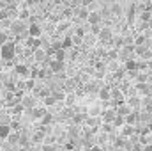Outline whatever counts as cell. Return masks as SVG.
<instances>
[{
    "instance_id": "cell-12",
    "label": "cell",
    "mask_w": 152,
    "mask_h": 151,
    "mask_svg": "<svg viewBox=\"0 0 152 151\" xmlns=\"http://www.w3.org/2000/svg\"><path fill=\"white\" fill-rule=\"evenodd\" d=\"M99 98L104 100V101H106V100H112V93H110V89H101V91H99Z\"/></svg>"
},
{
    "instance_id": "cell-8",
    "label": "cell",
    "mask_w": 152,
    "mask_h": 151,
    "mask_svg": "<svg viewBox=\"0 0 152 151\" xmlns=\"http://www.w3.org/2000/svg\"><path fill=\"white\" fill-rule=\"evenodd\" d=\"M124 119H126V123H127V124H133V123H136V121L140 119V115H138V112H131L129 115H126Z\"/></svg>"
},
{
    "instance_id": "cell-6",
    "label": "cell",
    "mask_w": 152,
    "mask_h": 151,
    "mask_svg": "<svg viewBox=\"0 0 152 151\" xmlns=\"http://www.w3.org/2000/svg\"><path fill=\"white\" fill-rule=\"evenodd\" d=\"M112 98H113V100L117 101V103H118V105H122V101H124L122 91H118V89H113V91H112Z\"/></svg>"
},
{
    "instance_id": "cell-26",
    "label": "cell",
    "mask_w": 152,
    "mask_h": 151,
    "mask_svg": "<svg viewBox=\"0 0 152 151\" xmlns=\"http://www.w3.org/2000/svg\"><path fill=\"white\" fill-rule=\"evenodd\" d=\"M142 20H143V21H151V20H152L151 13H143V14H142Z\"/></svg>"
},
{
    "instance_id": "cell-13",
    "label": "cell",
    "mask_w": 152,
    "mask_h": 151,
    "mask_svg": "<svg viewBox=\"0 0 152 151\" xmlns=\"http://www.w3.org/2000/svg\"><path fill=\"white\" fill-rule=\"evenodd\" d=\"M53 53H55V61H64V55H66L64 48H57V50H53Z\"/></svg>"
},
{
    "instance_id": "cell-3",
    "label": "cell",
    "mask_w": 152,
    "mask_h": 151,
    "mask_svg": "<svg viewBox=\"0 0 152 151\" xmlns=\"http://www.w3.org/2000/svg\"><path fill=\"white\" fill-rule=\"evenodd\" d=\"M30 38H41V34H42V29L39 27L37 23H32L30 27H28V32H27Z\"/></svg>"
},
{
    "instance_id": "cell-11",
    "label": "cell",
    "mask_w": 152,
    "mask_h": 151,
    "mask_svg": "<svg viewBox=\"0 0 152 151\" xmlns=\"http://www.w3.org/2000/svg\"><path fill=\"white\" fill-rule=\"evenodd\" d=\"M7 141H9V144H12V146L20 144V133H9Z\"/></svg>"
},
{
    "instance_id": "cell-30",
    "label": "cell",
    "mask_w": 152,
    "mask_h": 151,
    "mask_svg": "<svg viewBox=\"0 0 152 151\" xmlns=\"http://www.w3.org/2000/svg\"><path fill=\"white\" fill-rule=\"evenodd\" d=\"M32 85H34V82H32V80H28V82H27V87H28V89H32Z\"/></svg>"
},
{
    "instance_id": "cell-1",
    "label": "cell",
    "mask_w": 152,
    "mask_h": 151,
    "mask_svg": "<svg viewBox=\"0 0 152 151\" xmlns=\"http://www.w3.org/2000/svg\"><path fill=\"white\" fill-rule=\"evenodd\" d=\"M14 52H16V48H14L12 43H4V44L0 46V57H2L4 61H11V59L14 57Z\"/></svg>"
},
{
    "instance_id": "cell-9",
    "label": "cell",
    "mask_w": 152,
    "mask_h": 151,
    "mask_svg": "<svg viewBox=\"0 0 152 151\" xmlns=\"http://www.w3.org/2000/svg\"><path fill=\"white\" fill-rule=\"evenodd\" d=\"M62 68H64V61H53V62H51V70H53L55 73H60Z\"/></svg>"
},
{
    "instance_id": "cell-28",
    "label": "cell",
    "mask_w": 152,
    "mask_h": 151,
    "mask_svg": "<svg viewBox=\"0 0 152 151\" xmlns=\"http://www.w3.org/2000/svg\"><path fill=\"white\" fill-rule=\"evenodd\" d=\"M145 80H147V75H143V73H142V75H138V82H140V84H142V82H145Z\"/></svg>"
},
{
    "instance_id": "cell-35",
    "label": "cell",
    "mask_w": 152,
    "mask_h": 151,
    "mask_svg": "<svg viewBox=\"0 0 152 151\" xmlns=\"http://www.w3.org/2000/svg\"><path fill=\"white\" fill-rule=\"evenodd\" d=\"M149 132H152V124H149Z\"/></svg>"
},
{
    "instance_id": "cell-36",
    "label": "cell",
    "mask_w": 152,
    "mask_h": 151,
    "mask_svg": "<svg viewBox=\"0 0 152 151\" xmlns=\"http://www.w3.org/2000/svg\"><path fill=\"white\" fill-rule=\"evenodd\" d=\"M151 30H152V20H151Z\"/></svg>"
},
{
    "instance_id": "cell-27",
    "label": "cell",
    "mask_w": 152,
    "mask_h": 151,
    "mask_svg": "<svg viewBox=\"0 0 152 151\" xmlns=\"http://www.w3.org/2000/svg\"><path fill=\"white\" fill-rule=\"evenodd\" d=\"M134 43H136V44H143V43H145V38H143V36H140V38H136Z\"/></svg>"
},
{
    "instance_id": "cell-21",
    "label": "cell",
    "mask_w": 152,
    "mask_h": 151,
    "mask_svg": "<svg viewBox=\"0 0 152 151\" xmlns=\"http://www.w3.org/2000/svg\"><path fill=\"white\" fill-rule=\"evenodd\" d=\"M4 43H7V34H5V32L0 29V46H2Z\"/></svg>"
},
{
    "instance_id": "cell-2",
    "label": "cell",
    "mask_w": 152,
    "mask_h": 151,
    "mask_svg": "<svg viewBox=\"0 0 152 151\" xmlns=\"http://www.w3.org/2000/svg\"><path fill=\"white\" fill-rule=\"evenodd\" d=\"M11 30L14 34H23V32H28V27H27V23L23 20H14L11 23Z\"/></svg>"
},
{
    "instance_id": "cell-22",
    "label": "cell",
    "mask_w": 152,
    "mask_h": 151,
    "mask_svg": "<svg viewBox=\"0 0 152 151\" xmlns=\"http://www.w3.org/2000/svg\"><path fill=\"white\" fill-rule=\"evenodd\" d=\"M112 13H115V14H120V13H122V7H120L118 4H113V5H112Z\"/></svg>"
},
{
    "instance_id": "cell-7",
    "label": "cell",
    "mask_w": 152,
    "mask_h": 151,
    "mask_svg": "<svg viewBox=\"0 0 152 151\" xmlns=\"http://www.w3.org/2000/svg\"><path fill=\"white\" fill-rule=\"evenodd\" d=\"M11 133V126L7 124H0V139H7Z\"/></svg>"
},
{
    "instance_id": "cell-33",
    "label": "cell",
    "mask_w": 152,
    "mask_h": 151,
    "mask_svg": "<svg viewBox=\"0 0 152 151\" xmlns=\"http://www.w3.org/2000/svg\"><path fill=\"white\" fill-rule=\"evenodd\" d=\"M90 2H92V0H85V5H87V4H90Z\"/></svg>"
},
{
    "instance_id": "cell-18",
    "label": "cell",
    "mask_w": 152,
    "mask_h": 151,
    "mask_svg": "<svg viewBox=\"0 0 152 151\" xmlns=\"http://www.w3.org/2000/svg\"><path fill=\"white\" fill-rule=\"evenodd\" d=\"M51 96L55 98V101H60V100H64V98H66V94H64V93H60V91H55Z\"/></svg>"
},
{
    "instance_id": "cell-5",
    "label": "cell",
    "mask_w": 152,
    "mask_h": 151,
    "mask_svg": "<svg viewBox=\"0 0 152 151\" xmlns=\"http://www.w3.org/2000/svg\"><path fill=\"white\" fill-rule=\"evenodd\" d=\"M131 112H133V110H131V107H129V105H120V107L117 109V114H118V115H122V117L129 115Z\"/></svg>"
},
{
    "instance_id": "cell-20",
    "label": "cell",
    "mask_w": 152,
    "mask_h": 151,
    "mask_svg": "<svg viewBox=\"0 0 152 151\" xmlns=\"http://www.w3.org/2000/svg\"><path fill=\"white\" fill-rule=\"evenodd\" d=\"M42 151H58V150H57V146H53V144H44V146H42Z\"/></svg>"
},
{
    "instance_id": "cell-17",
    "label": "cell",
    "mask_w": 152,
    "mask_h": 151,
    "mask_svg": "<svg viewBox=\"0 0 152 151\" xmlns=\"http://www.w3.org/2000/svg\"><path fill=\"white\" fill-rule=\"evenodd\" d=\"M104 114H106V115H104V121H106V123L115 121V117H117V115H115V112H112V110H108V112H104Z\"/></svg>"
},
{
    "instance_id": "cell-29",
    "label": "cell",
    "mask_w": 152,
    "mask_h": 151,
    "mask_svg": "<svg viewBox=\"0 0 152 151\" xmlns=\"http://www.w3.org/2000/svg\"><path fill=\"white\" fill-rule=\"evenodd\" d=\"M81 119H83V115H75V121H76V123H80Z\"/></svg>"
},
{
    "instance_id": "cell-31",
    "label": "cell",
    "mask_w": 152,
    "mask_h": 151,
    "mask_svg": "<svg viewBox=\"0 0 152 151\" xmlns=\"http://www.w3.org/2000/svg\"><path fill=\"white\" fill-rule=\"evenodd\" d=\"M4 18H5V11H2V9H0V20H4Z\"/></svg>"
},
{
    "instance_id": "cell-14",
    "label": "cell",
    "mask_w": 152,
    "mask_h": 151,
    "mask_svg": "<svg viewBox=\"0 0 152 151\" xmlns=\"http://www.w3.org/2000/svg\"><path fill=\"white\" fill-rule=\"evenodd\" d=\"M46 114L44 109H32V115L36 117V119H42V115Z\"/></svg>"
},
{
    "instance_id": "cell-25",
    "label": "cell",
    "mask_w": 152,
    "mask_h": 151,
    "mask_svg": "<svg viewBox=\"0 0 152 151\" xmlns=\"http://www.w3.org/2000/svg\"><path fill=\"white\" fill-rule=\"evenodd\" d=\"M44 103H46V105L50 107V105H53V103H55V98H53V96H48V98L44 100Z\"/></svg>"
},
{
    "instance_id": "cell-19",
    "label": "cell",
    "mask_w": 152,
    "mask_h": 151,
    "mask_svg": "<svg viewBox=\"0 0 152 151\" xmlns=\"http://www.w3.org/2000/svg\"><path fill=\"white\" fill-rule=\"evenodd\" d=\"M133 132H134V130H133V126H131V124H126V126H124V130H122V133H124L126 137H127V135H131Z\"/></svg>"
},
{
    "instance_id": "cell-24",
    "label": "cell",
    "mask_w": 152,
    "mask_h": 151,
    "mask_svg": "<svg viewBox=\"0 0 152 151\" xmlns=\"http://www.w3.org/2000/svg\"><path fill=\"white\" fill-rule=\"evenodd\" d=\"M127 105H129V107H138V105H140V101H138V98H131Z\"/></svg>"
},
{
    "instance_id": "cell-32",
    "label": "cell",
    "mask_w": 152,
    "mask_h": 151,
    "mask_svg": "<svg viewBox=\"0 0 152 151\" xmlns=\"http://www.w3.org/2000/svg\"><path fill=\"white\" fill-rule=\"evenodd\" d=\"M5 151H16V148H12V144H11V146H9V148H7Z\"/></svg>"
},
{
    "instance_id": "cell-15",
    "label": "cell",
    "mask_w": 152,
    "mask_h": 151,
    "mask_svg": "<svg viewBox=\"0 0 152 151\" xmlns=\"http://www.w3.org/2000/svg\"><path fill=\"white\" fill-rule=\"evenodd\" d=\"M99 38L101 39H110L112 38V30H110V29H103V30H99Z\"/></svg>"
},
{
    "instance_id": "cell-4",
    "label": "cell",
    "mask_w": 152,
    "mask_h": 151,
    "mask_svg": "<svg viewBox=\"0 0 152 151\" xmlns=\"http://www.w3.org/2000/svg\"><path fill=\"white\" fill-rule=\"evenodd\" d=\"M87 21H88L90 25H99V21H101V14H99L97 11H90V13H88Z\"/></svg>"
},
{
    "instance_id": "cell-10",
    "label": "cell",
    "mask_w": 152,
    "mask_h": 151,
    "mask_svg": "<svg viewBox=\"0 0 152 151\" xmlns=\"http://www.w3.org/2000/svg\"><path fill=\"white\" fill-rule=\"evenodd\" d=\"M16 71H18V75H21V76H28L30 75V73H28L30 70H28L27 66H23V64H18V66H16Z\"/></svg>"
},
{
    "instance_id": "cell-23",
    "label": "cell",
    "mask_w": 152,
    "mask_h": 151,
    "mask_svg": "<svg viewBox=\"0 0 152 151\" xmlns=\"http://www.w3.org/2000/svg\"><path fill=\"white\" fill-rule=\"evenodd\" d=\"M51 119H53V117H51V114H44V115H42V119H41V123H44V124H46V123H50V121H51Z\"/></svg>"
},
{
    "instance_id": "cell-34",
    "label": "cell",
    "mask_w": 152,
    "mask_h": 151,
    "mask_svg": "<svg viewBox=\"0 0 152 151\" xmlns=\"http://www.w3.org/2000/svg\"><path fill=\"white\" fill-rule=\"evenodd\" d=\"M92 151H99V148H92Z\"/></svg>"
},
{
    "instance_id": "cell-16",
    "label": "cell",
    "mask_w": 152,
    "mask_h": 151,
    "mask_svg": "<svg viewBox=\"0 0 152 151\" xmlns=\"http://www.w3.org/2000/svg\"><path fill=\"white\" fill-rule=\"evenodd\" d=\"M34 55H36V61H42V59L46 57V52H44V50H41V48H36Z\"/></svg>"
}]
</instances>
